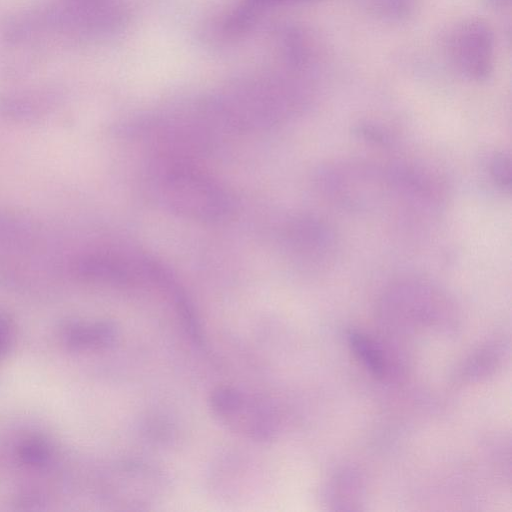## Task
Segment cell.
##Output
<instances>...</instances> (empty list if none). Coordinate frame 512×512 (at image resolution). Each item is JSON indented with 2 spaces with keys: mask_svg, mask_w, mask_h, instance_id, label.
I'll list each match as a JSON object with an SVG mask.
<instances>
[{
  "mask_svg": "<svg viewBox=\"0 0 512 512\" xmlns=\"http://www.w3.org/2000/svg\"><path fill=\"white\" fill-rule=\"evenodd\" d=\"M155 199L180 216L204 222L220 221L234 210L230 193L211 175L182 158L159 163L151 175Z\"/></svg>",
  "mask_w": 512,
  "mask_h": 512,
  "instance_id": "cell-1",
  "label": "cell"
},
{
  "mask_svg": "<svg viewBox=\"0 0 512 512\" xmlns=\"http://www.w3.org/2000/svg\"><path fill=\"white\" fill-rule=\"evenodd\" d=\"M208 401L212 414L229 430L257 442L274 438L277 416L261 397L222 385L211 392Z\"/></svg>",
  "mask_w": 512,
  "mask_h": 512,
  "instance_id": "cell-2",
  "label": "cell"
},
{
  "mask_svg": "<svg viewBox=\"0 0 512 512\" xmlns=\"http://www.w3.org/2000/svg\"><path fill=\"white\" fill-rule=\"evenodd\" d=\"M318 180L329 198L351 210L369 209L390 189L386 171L352 163L330 166Z\"/></svg>",
  "mask_w": 512,
  "mask_h": 512,
  "instance_id": "cell-3",
  "label": "cell"
},
{
  "mask_svg": "<svg viewBox=\"0 0 512 512\" xmlns=\"http://www.w3.org/2000/svg\"><path fill=\"white\" fill-rule=\"evenodd\" d=\"M448 55L455 69L469 80H486L493 69L494 37L480 19H467L451 32Z\"/></svg>",
  "mask_w": 512,
  "mask_h": 512,
  "instance_id": "cell-4",
  "label": "cell"
},
{
  "mask_svg": "<svg viewBox=\"0 0 512 512\" xmlns=\"http://www.w3.org/2000/svg\"><path fill=\"white\" fill-rule=\"evenodd\" d=\"M48 57L19 10L0 16V74H25L39 67Z\"/></svg>",
  "mask_w": 512,
  "mask_h": 512,
  "instance_id": "cell-5",
  "label": "cell"
},
{
  "mask_svg": "<svg viewBox=\"0 0 512 512\" xmlns=\"http://www.w3.org/2000/svg\"><path fill=\"white\" fill-rule=\"evenodd\" d=\"M287 236L294 253L311 267L326 268L336 258L337 236L331 225L320 217L294 218L288 226Z\"/></svg>",
  "mask_w": 512,
  "mask_h": 512,
  "instance_id": "cell-6",
  "label": "cell"
},
{
  "mask_svg": "<svg viewBox=\"0 0 512 512\" xmlns=\"http://www.w3.org/2000/svg\"><path fill=\"white\" fill-rule=\"evenodd\" d=\"M259 9L246 0L217 14L208 23L207 34L210 40L227 43L245 36L255 25Z\"/></svg>",
  "mask_w": 512,
  "mask_h": 512,
  "instance_id": "cell-7",
  "label": "cell"
},
{
  "mask_svg": "<svg viewBox=\"0 0 512 512\" xmlns=\"http://www.w3.org/2000/svg\"><path fill=\"white\" fill-rule=\"evenodd\" d=\"M116 337L117 329L111 322L78 326L72 332L73 343L84 347H107L114 343Z\"/></svg>",
  "mask_w": 512,
  "mask_h": 512,
  "instance_id": "cell-8",
  "label": "cell"
},
{
  "mask_svg": "<svg viewBox=\"0 0 512 512\" xmlns=\"http://www.w3.org/2000/svg\"><path fill=\"white\" fill-rule=\"evenodd\" d=\"M348 340L352 350L364 365L374 375L382 376L384 374L385 362L381 351L375 343L366 335L357 331H350Z\"/></svg>",
  "mask_w": 512,
  "mask_h": 512,
  "instance_id": "cell-9",
  "label": "cell"
},
{
  "mask_svg": "<svg viewBox=\"0 0 512 512\" xmlns=\"http://www.w3.org/2000/svg\"><path fill=\"white\" fill-rule=\"evenodd\" d=\"M490 173L494 182L502 189L511 188V161L508 155L497 153L490 162Z\"/></svg>",
  "mask_w": 512,
  "mask_h": 512,
  "instance_id": "cell-10",
  "label": "cell"
},
{
  "mask_svg": "<svg viewBox=\"0 0 512 512\" xmlns=\"http://www.w3.org/2000/svg\"><path fill=\"white\" fill-rule=\"evenodd\" d=\"M259 10L268 7L310 3L318 0H246Z\"/></svg>",
  "mask_w": 512,
  "mask_h": 512,
  "instance_id": "cell-11",
  "label": "cell"
},
{
  "mask_svg": "<svg viewBox=\"0 0 512 512\" xmlns=\"http://www.w3.org/2000/svg\"><path fill=\"white\" fill-rule=\"evenodd\" d=\"M9 335V324L6 320L0 318V353L6 348Z\"/></svg>",
  "mask_w": 512,
  "mask_h": 512,
  "instance_id": "cell-12",
  "label": "cell"
},
{
  "mask_svg": "<svg viewBox=\"0 0 512 512\" xmlns=\"http://www.w3.org/2000/svg\"><path fill=\"white\" fill-rule=\"evenodd\" d=\"M484 2L488 6H491L494 8H499V7L506 6L510 2V0H484Z\"/></svg>",
  "mask_w": 512,
  "mask_h": 512,
  "instance_id": "cell-13",
  "label": "cell"
},
{
  "mask_svg": "<svg viewBox=\"0 0 512 512\" xmlns=\"http://www.w3.org/2000/svg\"><path fill=\"white\" fill-rule=\"evenodd\" d=\"M69 1L78 2V3H104V2H109L112 0H69Z\"/></svg>",
  "mask_w": 512,
  "mask_h": 512,
  "instance_id": "cell-14",
  "label": "cell"
}]
</instances>
